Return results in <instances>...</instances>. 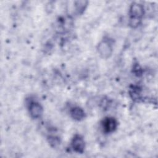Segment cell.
<instances>
[{
  "label": "cell",
  "mask_w": 158,
  "mask_h": 158,
  "mask_svg": "<svg viewBox=\"0 0 158 158\" xmlns=\"http://www.w3.org/2000/svg\"><path fill=\"white\" fill-rule=\"evenodd\" d=\"M144 14V9L142 4L133 2L129 9V25L131 28L138 27L142 20Z\"/></svg>",
  "instance_id": "6da1fadb"
},
{
  "label": "cell",
  "mask_w": 158,
  "mask_h": 158,
  "mask_svg": "<svg viewBox=\"0 0 158 158\" xmlns=\"http://www.w3.org/2000/svg\"><path fill=\"white\" fill-rule=\"evenodd\" d=\"M97 49L100 56L103 59L109 58L112 53V46L108 39L102 40L98 45Z\"/></svg>",
  "instance_id": "7a4b0ae2"
},
{
  "label": "cell",
  "mask_w": 158,
  "mask_h": 158,
  "mask_svg": "<svg viewBox=\"0 0 158 158\" xmlns=\"http://www.w3.org/2000/svg\"><path fill=\"white\" fill-rule=\"evenodd\" d=\"M102 128L104 132L110 133L114 131L118 125V123L114 117H107L102 121Z\"/></svg>",
  "instance_id": "3957f363"
},
{
  "label": "cell",
  "mask_w": 158,
  "mask_h": 158,
  "mask_svg": "<svg viewBox=\"0 0 158 158\" xmlns=\"http://www.w3.org/2000/svg\"><path fill=\"white\" fill-rule=\"evenodd\" d=\"M71 146L75 152L82 154L85 151V142L81 136L79 135H75L72 138Z\"/></svg>",
  "instance_id": "277c9868"
},
{
  "label": "cell",
  "mask_w": 158,
  "mask_h": 158,
  "mask_svg": "<svg viewBox=\"0 0 158 158\" xmlns=\"http://www.w3.org/2000/svg\"><path fill=\"white\" fill-rule=\"evenodd\" d=\"M28 111L32 118L37 119L40 118L43 113L42 106L37 102H31L28 106Z\"/></svg>",
  "instance_id": "5b68a950"
},
{
  "label": "cell",
  "mask_w": 158,
  "mask_h": 158,
  "mask_svg": "<svg viewBox=\"0 0 158 158\" xmlns=\"http://www.w3.org/2000/svg\"><path fill=\"white\" fill-rule=\"evenodd\" d=\"M70 114L71 117L77 121H81L83 120L86 116L84 110L77 106L73 107L70 110Z\"/></svg>",
  "instance_id": "8992f818"
},
{
  "label": "cell",
  "mask_w": 158,
  "mask_h": 158,
  "mask_svg": "<svg viewBox=\"0 0 158 158\" xmlns=\"http://www.w3.org/2000/svg\"><path fill=\"white\" fill-rule=\"evenodd\" d=\"M131 98L134 101H138L141 99V90L138 86H133L129 91Z\"/></svg>",
  "instance_id": "52a82bcc"
},
{
  "label": "cell",
  "mask_w": 158,
  "mask_h": 158,
  "mask_svg": "<svg viewBox=\"0 0 158 158\" xmlns=\"http://www.w3.org/2000/svg\"><path fill=\"white\" fill-rule=\"evenodd\" d=\"M88 5V1H78L75 2V10L78 14H81Z\"/></svg>",
  "instance_id": "ba28073f"
},
{
  "label": "cell",
  "mask_w": 158,
  "mask_h": 158,
  "mask_svg": "<svg viewBox=\"0 0 158 158\" xmlns=\"http://www.w3.org/2000/svg\"><path fill=\"white\" fill-rule=\"evenodd\" d=\"M48 143H49V144L53 148H56L60 144V139L57 136H49L48 137Z\"/></svg>",
  "instance_id": "9c48e42d"
},
{
  "label": "cell",
  "mask_w": 158,
  "mask_h": 158,
  "mask_svg": "<svg viewBox=\"0 0 158 158\" xmlns=\"http://www.w3.org/2000/svg\"><path fill=\"white\" fill-rule=\"evenodd\" d=\"M133 71H134L135 75H136L137 76H139L142 73V69H141V67H139V65L138 64L135 65V66L133 67Z\"/></svg>",
  "instance_id": "30bf717a"
}]
</instances>
